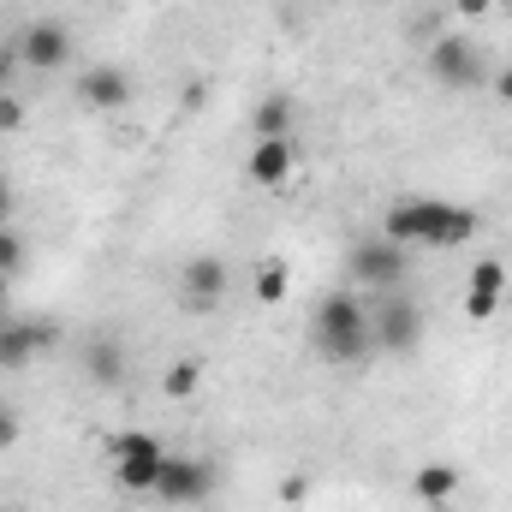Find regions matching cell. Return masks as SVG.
<instances>
[{
  "instance_id": "603a6c76",
  "label": "cell",
  "mask_w": 512,
  "mask_h": 512,
  "mask_svg": "<svg viewBox=\"0 0 512 512\" xmlns=\"http://www.w3.org/2000/svg\"><path fill=\"white\" fill-rule=\"evenodd\" d=\"M304 495H310V483H304V477H286V483H280V501H286V507H298Z\"/></svg>"
},
{
  "instance_id": "d6986e66",
  "label": "cell",
  "mask_w": 512,
  "mask_h": 512,
  "mask_svg": "<svg viewBox=\"0 0 512 512\" xmlns=\"http://www.w3.org/2000/svg\"><path fill=\"white\" fill-rule=\"evenodd\" d=\"M18 268H24V239L0 227V274H18Z\"/></svg>"
},
{
  "instance_id": "4316f807",
  "label": "cell",
  "mask_w": 512,
  "mask_h": 512,
  "mask_svg": "<svg viewBox=\"0 0 512 512\" xmlns=\"http://www.w3.org/2000/svg\"><path fill=\"white\" fill-rule=\"evenodd\" d=\"M6 209H12V197H6V185H0V221H6Z\"/></svg>"
},
{
  "instance_id": "ba28073f",
  "label": "cell",
  "mask_w": 512,
  "mask_h": 512,
  "mask_svg": "<svg viewBox=\"0 0 512 512\" xmlns=\"http://www.w3.org/2000/svg\"><path fill=\"white\" fill-rule=\"evenodd\" d=\"M54 346H60V328H48V322H12V316L0 322V370H18Z\"/></svg>"
},
{
  "instance_id": "7402d4cb",
  "label": "cell",
  "mask_w": 512,
  "mask_h": 512,
  "mask_svg": "<svg viewBox=\"0 0 512 512\" xmlns=\"http://www.w3.org/2000/svg\"><path fill=\"white\" fill-rule=\"evenodd\" d=\"M24 126V102L18 96H0V131H18Z\"/></svg>"
},
{
  "instance_id": "83f0119b",
  "label": "cell",
  "mask_w": 512,
  "mask_h": 512,
  "mask_svg": "<svg viewBox=\"0 0 512 512\" xmlns=\"http://www.w3.org/2000/svg\"><path fill=\"white\" fill-rule=\"evenodd\" d=\"M0 280H6V274H0ZM0 322H6V292H0Z\"/></svg>"
},
{
  "instance_id": "5b68a950",
  "label": "cell",
  "mask_w": 512,
  "mask_h": 512,
  "mask_svg": "<svg viewBox=\"0 0 512 512\" xmlns=\"http://www.w3.org/2000/svg\"><path fill=\"white\" fill-rule=\"evenodd\" d=\"M209 489H215V471H209V465L179 459V453H167V459H161L155 495H161L167 507H197V501H209Z\"/></svg>"
},
{
  "instance_id": "9c48e42d",
  "label": "cell",
  "mask_w": 512,
  "mask_h": 512,
  "mask_svg": "<svg viewBox=\"0 0 512 512\" xmlns=\"http://www.w3.org/2000/svg\"><path fill=\"white\" fill-rule=\"evenodd\" d=\"M18 60H24L30 72H54V66H66V60H72V36H66V24H54V18L30 24L24 42H18Z\"/></svg>"
},
{
  "instance_id": "d4e9b609",
  "label": "cell",
  "mask_w": 512,
  "mask_h": 512,
  "mask_svg": "<svg viewBox=\"0 0 512 512\" xmlns=\"http://www.w3.org/2000/svg\"><path fill=\"white\" fill-rule=\"evenodd\" d=\"M6 84H12V54L0 48V96H6Z\"/></svg>"
},
{
  "instance_id": "44dd1931",
  "label": "cell",
  "mask_w": 512,
  "mask_h": 512,
  "mask_svg": "<svg viewBox=\"0 0 512 512\" xmlns=\"http://www.w3.org/2000/svg\"><path fill=\"white\" fill-rule=\"evenodd\" d=\"M0 447H18V405L0 399Z\"/></svg>"
},
{
  "instance_id": "8992f818",
  "label": "cell",
  "mask_w": 512,
  "mask_h": 512,
  "mask_svg": "<svg viewBox=\"0 0 512 512\" xmlns=\"http://www.w3.org/2000/svg\"><path fill=\"white\" fill-rule=\"evenodd\" d=\"M405 274H411V256L393 239H364L352 251V280H364V286H399Z\"/></svg>"
},
{
  "instance_id": "30bf717a",
  "label": "cell",
  "mask_w": 512,
  "mask_h": 512,
  "mask_svg": "<svg viewBox=\"0 0 512 512\" xmlns=\"http://www.w3.org/2000/svg\"><path fill=\"white\" fill-rule=\"evenodd\" d=\"M221 298H227V262H221V256H191V262H185V310L203 316V310H215Z\"/></svg>"
},
{
  "instance_id": "277c9868",
  "label": "cell",
  "mask_w": 512,
  "mask_h": 512,
  "mask_svg": "<svg viewBox=\"0 0 512 512\" xmlns=\"http://www.w3.org/2000/svg\"><path fill=\"white\" fill-rule=\"evenodd\" d=\"M370 340H376V352H417V340H423V310L411 304V298H387L376 304V316H370Z\"/></svg>"
},
{
  "instance_id": "ac0fdd59",
  "label": "cell",
  "mask_w": 512,
  "mask_h": 512,
  "mask_svg": "<svg viewBox=\"0 0 512 512\" xmlns=\"http://www.w3.org/2000/svg\"><path fill=\"white\" fill-rule=\"evenodd\" d=\"M286 286H292V274H286L280 262H268V268L256 274V304H280V298H286Z\"/></svg>"
},
{
  "instance_id": "7c38bea8",
  "label": "cell",
  "mask_w": 512,
  "mask_h": 512,
  "mask_svg": "<svg viewBox=\"0 0 512 512\" xmlns=\"http://www.w3.org/2000/svg\"><path fill=\"white\" fill-rule=\"evenodd\" d=\"M78 90H84V102H90V108H102V114H120V108L131 102L126 66H90Z\"/></svg>"
},
{
  "instance_id": "e0dca14e",
  "label": "cell",
  "mask_w": 512,
  "mask_h": 512,
  "mask_svg": "<svg viewBox=\"0 0 512 512\" xmlns=\"http://www.w3.org/2000/svg\"><path fill=\"white\" fill-rule=\"evenodd\" d=\"M471 292H489V298H501V292H507V268H501L495 256H483V262L471 268Z\"/></svg>"
},
{
  "instance_id": "52a82bcc",
  "label": "cell",
  "mask_w": 512,
  "mask_h": 512,
  "mask_svg": "<svg viewBox=\"0 0 512 512\" xmlns=\"http://www.w3.org/2000/svg\"><path fill=\"white\" fill-rule=\"evenodd\" d=\"M429 72H435L447 90H471V84H483V60H477V48H471L465 36H441V42L429 48Z\"/></svg>"
},
{
  "instance_id": "8fae6325",
  "label": "cell",
  "mask_w": 512,
  "mask_h": 512,
  "mask_svg": "<svg viewBox=\"0 0 512 512\" xmlns=\"http://www.w3.org/2000/svg\"><path fill=\"white\" fill-rule=\"evenodd\" d=\"M292 167H298L292 137H256V143H251V179H256V185H286V179H292Z\"/></svg>"
},
{
  "instance_id": "9a60e30c",
  "label": "cell",
  "mask_w": 512,
  "mask_h": 512,
  "mask_svg": "<svg viewBox=\"0 0 512 512\" xmlns=\"http://www.w3.org/2000/svg\"><path fill=\"white\" fill-rule=\"evenodd\" d=\"M251 131H256V137H286V131H292V102H286V96H268V102H256Z\"/></svg>"
},
{
  "instance_id": "5bb4252c",
  "label": "cell",
  "mask_w": 512,
  "mask_h": 512,
  "mask_svg": "<svg viewBox=\"0 0 512 512\" xmlns=\"http://www.w3.org/2000/svg\"><path fill=\"white\" fill-rule=\"evenodd\" d=\"M84 370H90V382L114 387L126 376V352H120V340H96L90 352H84Z\"/></svg>"
},
{
  "instance_id": "ffe728a7",
  "label": "cell",
  "mask_w": 512,
  "mask_h": 512,
  "mask_svg": "<svg viewBox=\"0 0 512 512\" xmlns=\"http://www.w3.org/2000/svg\"><path fill=\"white\" fill-rule=\"evenodd\" d=\"M495 310H501V298H489V292H465V316H471V322H489Z\"/></svg>"
},
{
  "instance_id": "7a4b0ae2",
  "label": "cell",
  "mask_w": 512,
  "mask_h": 512,
  "mask_svg": "<svg viewBox=\"0 0 512 512\" xmlns=\"http://www.w3.org/2000/svg\"><path fill=\"white\" fill-rule=\"evenodd\" d=\"M316 352H322L328 364H358V358L376 352V340H370V310H364L352 292H328V298L316 304Z\"/></svg>"
},
{
  "instance_id": "cb8c5ba5",
  "label": "cell",
  "mask_w": 512,
  "mask_h": 512,
  "mask_svg": "<svg viewBox=\"0 0 512 512\" xmlns=\"http://www.w3.org/2000/svg\"><path fill=\"white\" fill-rule=\"evenodd\" d=\"M459 6V18H483V12H495V0H453Z\"/></svg>"
},
{
  "instance_id": "3957f363",
  "label": "cell",
  "mask_w": 512,
  "mask_h": 512,
  "mask_svg": "<svg viewBox=\"0 0 512 512\" xmlns=\"http://www.w3.org/2000/svg\"><path fill=\"white\" fill-rule=\"evenodd\" d=\"M161 441L155 435H143V429H120V435H108V465H114V477H120V489L131 495H155V477H161Z\"/></svg>"
},
{
  "instance_id": "2e32d148",
  "label": "cell",
  "mask_w": 512,
  "mask_h": 512,
  "mask_svg": "<svg viewBox=\"0 0 512 512\" xmlns=\"http://www.w3.org/2000/svg\"><path fill=\"white\" fill-rule=\"evenodd\" d=\"M197 387H203V364H197V358H185V364H173V370L161 376V393H167V399H197Z\"/></svg>"
},
{
  "instance_id": "f1b7e54d",
  "label": "cell",
  "mask_w": 512,
  "mask_h": 512,
  "mask_svg": "<svg viewBox=\"0 0 512 512\" xmlns=\"http://www.w3.org/2000/svg\"><path fill=\"white\" fill-rule=\"evenodd\" d=\"M507 18H512V0H507Z\"/></svg>"
},
{
  "instance_id": "484cf974",
  "label": "cell",
  "mask_w": 512,
  "mask_h": 512,
  "mask_svg": "<svg viewBox=\"0 0 512 512\" xmlns=\"http://www.w3.org/2000/svg\"><path fill=\"white\" fill-rule=\"evenodd\" d=\"M495 90H501V102H507V108H512V66H507V72H501V78H495Z\"/></svg>"
},
{
  "instance_id": "4fadbf2b",
  "label": "cell",
  "mask_w": 512,
  "mask_h": 512,
  "mask_svg": "<svg viewBox=\"0 0 512 512\" xmlns=\"http://www.w3.org/2000/svg\"><path fill=\"white\" fill-rule=\"evenodd\" d=\"M411 495L423 501V507H453V495H459V471L453 465H423L417 477H411Z\"/></svg>"
},
{
  "instance_id": "6da1fadb",
  "label": "cell",
  "mask_w": 512,
  "mask_h": 512,
  "mask_svg": "<svg viewBox=\"0 0 512 512\" xmlns=\"http://www.w3.org/2000/svg\"><path fill=\"white\" fill-rule=\"evenodd\" d=\"M477 215L471 209H459V203H435V197H411V203H393L387 209V227L382 239L393 245H429V251H453V245H471L477 239Z\"/></svg>"
}]
</instances>
